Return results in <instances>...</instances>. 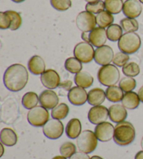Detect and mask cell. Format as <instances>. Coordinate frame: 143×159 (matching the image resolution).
Wrapping results in <instances>:
<instances>
[{"mask_svg": "<svg viewBox=\"0 0 143 159\" xmlns=\"http://www.w3.org/2000/svg\"><path fill=\"white\" fill-rule=\"evenodd\" d=\"M82 125L81 122L77 118L71 119L68 122L66 127V134L71 139L78 138L81 133Z\"/></svg>", "mask_w": 143, "mask_h": 159, "instance_id": "cell-22", "label": "cell"}, {"mask_svg": "<svg viewBox=\"0 0 143 159\" xmlns=\"http://www.w3.org/2000/svg\"><path fill=\"white\" fill-rule=\"evenodd\" d=\"M109 117V110L104 106H93L88 112V119L91 124L98 125L104 123Z\"/></svg>", "mask_w": 143, "mask_h": 159, "instance_id": "cell-11", "label": "cell"}, {"mask_svg": "<svg viewBox=\"0 0 143 159\" xmlns=\"http://www.w3.org/2000/svg\"><path fill=\"white\" fill-rule=\"evenodd\" d=\"M120 25L126 33L136 32L139 29L138 22L134 18H123L120 21Z\"/></svg>", "mask_w": 143, "mask_h": 159, "instance_id": "cell-32", "label": "cell"}, {"mask_svg": "<svg viewBox=\"0 0 143 159\" xmlns=\"http://www.w3.org/2000/svg\"><path fill=\"white\" fill-rule=\"evenodd\" d=\"M53 159H67V158L62 157V156H57V157H54Z\"/></svg>", "mask_w": 143, "mask_h": 159, "instance_id": "cell-47", "label": "cell"}, {"mask_svg": "<svg viewBox=\"0 0 143 159\" xmlns=\"http://www.w3.org/2000/svg\"><path fill=\"white\" fill-rule=\"evenodd\" d=\"M141 147H142V149H143V137H142V140H141Z\"/></svg>", "mask_w": 143, "mask_h": 159, "instance_id": "cell-51", "label": "cell"}, {"mask_svg": "<svg viewBox=\"0 0 143 159\" xmlns=\"http://www.w3.org/2000/svg\"><path fill=\"white\" fill-rule=\"evenodd\" d=\"M106 98L105 92L101 88H94L88 92V103L91 106H100Z\"/></svg>", "mask_w": 143, "mask_h": 159, "instance_id": "cell-20", "label": "cell"}, {"mask_svg": "<svg viewBox=\"0 0 143 159\" xmlns=\"http://www.w3.org/2000/svg\"><path fill=\"white\" fill-rule=\"evenodd\" d=\"M139 96L137 93L134 92H126L124 93V98L122 101L123 106L128 110L136 109L139 106L141 103Z\"/></svg>", "mask_w": 143, "mask_h": 159, "instance_id": "cell-23", "label": "cell"}, {"mask_svg": "<svg viewBox=\"0 0 143 159\" xmlns=\"http://www.w3.org/2000/svg\"><path fill=\"white\" fill-rule=\"evenodd\" d=\"M129 59V55H127V54L119 52L114 55L113 62L114 65H115L116 66L123 67L128 63Z\"/></svg>", "mask_w": 143, "mask_h": 159, "instance_id": "cell-39", "label": "cell"}, {"mask_svg": "<svg viewBox=\"0 0 143 159\" xmlns=\"http://www.w3.org/2000/svg\"><path fill=\"white\" fill-rule=\"evenodd\" d=\"M11 18L6 12H0V28L2 30L10 29Z\"/></svg>", "mask_w": 143, "mask_h": 159, "instance_id": "cell-40", "label": "cell"}, {"mask_svg": "<svg viewBox=\"0 0 143 159\" xmlns=\"http://www.w3.org/2000/svg\"><path fill=\"white\" fill-rule=\"evenodd\" d=\"M8 16L11 17V25L10 27V30L11 31H16L18 30L20 27H21L22 23V19L20 13L16 12L15 11H6Z\"/></svg>", "mask_w": 143, "mask_h": 159, "instance_id": "cell-35", "label": "cell"}, {"mask_svg": "<svg viewBox=\"0 0 143 159\" xmlns=\"http://www.w3.org/2000/svg\"><path fill=\"white\" fill-rule=\"evenodd\" d=\"M114 22V16L113 14L107 11H104L96 16V22L99 27H108L113 25Z\"/></svg>", "mask_w": 143, "mask_h": 159, "instance_id": "cell-27", "label": "cell"}, {"mask_svg": "<svg viewBox=\"0 0 143 159\" xmlns=\"http://www.w3.org/2000/svg\"><path fill=\"white\" fill-rule=\"evenodd\" d=\"M39 102V97L37 93L30 92L25 93L22 98V103L25 108L31 110L37 106Z\"/></svg>", "mask_w": 143, "mask_h": 159, "instance_id": "cell-26", "label": "cell"}, {"mask_svg": "<svg viewBox=\"0 0 143 159\" xmlns=\"http://www.w3.org/2000/svg\"><path fill=\"white\" fill-rule=\"evenodd\" d=\"M138 94L139 96L140 100H141V101L143 103V85L141 88H140Z\"/></svg>", "mask_w": 143, "mask_h": 159, "instance_id": "cell-43", "label": "cell"}, {"mask_svg": "<svg viewBox=\"0 0 143 159\" xmlns=\"http://www.w3.org/2000/svg\"><path fill=\"white\" fill-rule=\"evenodd\" d=\"M142 11V7L139 0H127L124 3L123 13L128 18H138Z\"/></svg>", "mask_w": 143, "mask_h": 159, "instance_id": "cell-16", "label": "cell"}, {"mask_svg": "<svg viewBox=\"0 0 143 159\" xmlns=\"http://www.w3.org/2000/svg\"><path fill=\"white\" fill-rule=\"evenodd\" d=\"M97 78L100 83L104 86H114L119 81L120 72L115 65L108 64L100 68Z\"/></svg>", "mask_w": 143, "mask_h": 159, "instance_id": "cell-4", "label": "cell"}, {"mask_svg": "<svg viewBox=\"0 0 143 159\" xmlns=\"http://www.w3.org/2000/svg\"><path fill=\"white\" fill-rule=\"evenodd\" d=\"M105 94L108 100L113 103H118L122 101L124 96V91L119 86H116V85L108 87L105 91Z\"/></svg>", "mask_w": 143, "mask_h": 159, "instance_id": "cell-25", "label": "cell"}, {"mask_svg": "<svg viewBox=\"0 0 143 159\" xmlns=\"http://www.w3.org/2000/svg\"><path fill=\"white\" fill-rule=\"evenodd\" d=\"M135 159H143V150L137 153L135 157Z\"/></svg>", "mask_w": 143, "mask_h": 159, "instance_id": "cell-44", "label": "cell"}, {"mask_svg": "<svg viewBox=\"0 0 143 159\" xmlns=\"http://www.w3.org/2000/svg\"><path fill=\"white\" fill-rule=\"evenodd\" d=\"M69 113V107L64 103H59L53 108L51 112V116L53 119L62 120L67 117Z\"/></svg>", "mask_w": 143, "mask_h": 159, "instance_id": "cell-28", "label": "cell"}, {"mask_svg": "<svg viewBox=\"0 0 143 159\" xmlns=\"http://www.w3.org/2000/svg\"><path fill=\"white\" fill-rule=\"evenodd\" d=\"M64 130V127L62 122L55 119H50L43 126L44 134L51 140H56L62 137Z\"/></svg>", "mask_w": 143, "mask_h": 159, "instance_id": "cell-9", "label": "cell"}, {"mask_svg": "<svg viewBox=\"0 0 143 159\" xmlns=\"http://www.w3.org/2000/svg\"><path fill=\"white\" fill-rule=\"evenodd\" d=\"M52 7L59 11H65L71 7V0H50Z\"/></svg>", "mask_w": 143, "mask_h": 159, "instance_id": "cell-38", "label": "cell"}, {"mask_svg": "<svg viewBox=\"0 0 143 159\" xmlns=\"http://www.w3.org/2000/svg\"><path fill=\"white\" fill-rule=\"evenodd\" d=\"M82 38L84 40L85 42H89V34H87V32H83L82 34Z\"/></svg>", "mask_w": 143, "mask_h": 159, "instance_id": "cell-45", "label": "cell"}, {"mask_svg": "<svg viewBox=\"0 0 143 159\" xmlns=\"http://www.w3.org/2000/svg\"><path fill=\"white\" fill-rule=\"evenodd\" d=\"M139 1H140V2H141V4H143V0H139Z\"/></svg>", "mask_w": 143, "mask_h": 159, "instance_id": "cell-52", "label": "cell"}, {"mask_svg": "<svg viewBox=\"0 0 143 159\" xmlns=\"http://www.w3.org/2000/svg\"><path fill=\"white\" fill-rule=\"evenodd\" d=\"M45 62L41 56L34 55L28 61L29 70L35 75H42L45 70Z\"/></svg>", "mask_w": 143, "mask_h": 159, "instance_id": "cell-19", "label": "cell"}, {"mask_svg": "<svg viewBox=\"0 0 143 159\" xmlns=\"http://www.w3.org/2000/svg\"><path fill=\"white\" fill-rule=\"evenodd\" d=\"M105 9L111 14H119L123 11V0H105Z\"/></svg>", "mask_w": 143, "mask_h": 159, "instance_id": "cell-30", "label": "cell"}, {"mask_svg": "<svg viewBox=\"0 0 143 159\" xmlns=\"http://www.w3.org/2000/svg\"><path fill=\"white\" fill-rule=\"evenodd\" d=\"M69 159H91L87 154H85L83 152H76L75 154H73Z\"/></svg>", "mask_w": 143, "mask_h": 159, "instance_id": "cell-41", "label": "cell"}, {"mask_svg": "<svg viewBox=\"0 0 143 159\" xmlns=\"http://www.w3.org/2000/svg\"><path fill=\"white\" fill-rule=\"evenodd\" d=\"M59 151L62 157L67 158H70L76 153V147L73 143L66 142L60 147Z\"/></svg>", "mask_w": 143, "mask_h": 159, "instance_id": "cell-36", "label": "cell"}, {"mask_svg": "<svg viewBox=\"0 0 143 159\" xmlns=\"http://www.w3.org/2000/svg\"><path fill=\"white\" fill-rule=\"evenodd\" d=\"M107 40V32L104 28L96 27L89 34V42L96 48L105 45Z\"/></svg>", "mask_w": 143, "mask_h": 159, "instance_id": "cell-17", "label": "cell"}, {"mask_svg": "<svg viewBox=\"0 0 143 159\" xmlns=\"http://www.w3.org/2000/svg\"><path fill=\"white\" fill-rule=\"evenodd\" d=\"M77 27L82 32H90L96 28V16L88 11H82L76 20Z\"/></svg>", "mask_w": 143, "mask_h": 159, "instance_id": "cell-8", "label": "cell"}, {"mask_svg": "<svg viewBox=\"0 0 143 159\" xmlns=\"http://www.w3.org/2000/svg\"><path fill=\"white\" fill-rule=\"evenodd\" d=\"M126 1H127V0H126Z\"/></svg>", "mask_w": 143, "mask_h": 159, "instance_id": "cell-53", "label": "cell"}, {"mask_svg": "<svg viewBox=\"0 0 143 159\" xmlns=\"http://www.w3.org/2000/svg\"><path fill=\"white\" fill-rule=\"evenodd\" d=\"M18 135L13 129L10 128H4L0 133L1 143L7 147H13L18 143Z\"/></svg>", "mask_w": 143, "mask_h": 159, "instance_id": "cell-21", "label": "cell"}, {"mask_svg": "<svg viewBox=\"0 0 143 159\" xmlns=\"http://www.w3.org/2000/svg\"><path fill=\"white\" fill-rule=\"evenodd\" d=\"M98 140L95 133L90 130H85L77 138V146L81 152L91 154L96 149Z\"/></svg>", "mask_w": 143, "mask_h": 159, "instance_id": "cell-5", "label": "cell"}, {"mask_svg": "<svg viewBox=\"0 0 143 159\" xmlns=\"http://www.w3.org/2000/svg\"><path fill=\"white\" fill-rule=\"evenodd\" d=\"M74 81L77 86L87 89L93 84L94 78L87 71H81L76 74Z\"/></svg>", "mask_w": 143, "mask_h": 159, "instance_id": "cell-24", "label": "cell"}, {"mask_svg": "<svg viewBox=\"0 0 143 159\" xmlns=\"http://www.w3.org/2000/svg\"><path fill=\"white\" fill-rule=\"evenodd\" d=\"M94 133L99 141L102 143H106L113 138L114 127L110 122L105 121L97 125L95 127Z\"/></svg>", "mask_w": 143, "mask_h": 159, "instance_id": "cell-12", "label": "cell"}, {"mask_svg": "<svg viewBox=\"0 0 143 159\" xmlns=\"http://www.w3.org/2000/svg\"><path fill=\"white\" fill-rule=\"evenodd\" d=\"M29 80V73L24 65L14 64L6 70L4 83L9 91L18 92L23 89Z\"/></svg>", "mask_w": 143, "mask_h": 159, "instance_id": "cell-1", "label": "cell"}, {"mask_svg": "<svg viewBox=\"0 0 143 159\" xmlns=\"http://www.w3.org/2000/svg\"><path fill=\"white\" fill-rule=\"evenodd\" d=\"M136 80L133 78L131 77H126L123 78L119 81V86L121 89L124 91V92H132L136 87Z\"/></svg>", "mask_w": 143, "mask_h": 159, "instance_id": "cell-34", "label": "cell"}, {"mask_svg": "<svg viewBox=\"0 0 143 159\" xmlns=\"http://www.w3.org/2000/svg\"><path fill=\"white\" fill-rule=\"evenodd\" d=\"M68 98L71 104L76 106L84 105L88 99V93L85 89L81 87H73L68 92Z\"/></svg>", "mask_w": 143, "mask_h": 159, "instance_id": "cell-13", "label": "cell"}, {"mask_svg": "<svg viewBox=\"0 0 143 159\" xmlns=\"http://www.w3.org/2000/svg\"><path fill=\"white\" fill-rule=\"evenodd\" d=\"M1 148H2V153H1V155H0V157H2L3 154H4V144L2 143H1Z\"/></svg>", "mask_w": 143, "mask_h": 159, "instance_id": "cell-46", "label": "cell"}, {"mask_svg": "<svg viewBox=\"0 0 143 159\" xmlns=\"http://www.w3.org/2000/svg\"><path fill=\"white\" fill-rule=\"evenodd\" d=\"M11 1H13V2H16V3H21V2H25V0H11Z\"/></svg>", "mask_w": 143, "mask_h": 159, "instance_id": "cell-49", "label": "cell"}, {"mask_svg": "<svg viewBox=\"0 0 143 159\" xmlns=\"http://www.w3.org/2000/svg\"><path fill=\"white\" fill-rule=\"evenodd\" d=\"M59 87L69 92V91L71 89V88H72V82L71 80H65L60 83Z\"/></svg>", "mask_w": 143, "mask_h": 159, "instance_id": "cell-42", "label": "cell"}, {"mask_svg": "<svg viewBox=\"0 0 143 159\" xmlns=\"http://www.w3.org/2000/svg\"><path fill=\"white\" fill-rule=\"evenodd\" d=\"M91 159H104L103 158H101V157H99V156H94L91 158Z\"/></svg>", "mask_w": 143, "mask_h": 159, "instance_id": "cell-48", "label": "cell"}, {"mask_svg": "<svg viewBox=\"0 0 143 159\" xmlns=\"http://www.w3.org/2000/svg\"><path fill=\"white\" fill-rule=\"evenodd\" d=\"M141 47V39L135 32L125 33L118 41V48L120 51L127 55L136 52Z\"/></svg>", "mask_w": 143, "mask_h": 159, "instance_id": "cell-3", "label": "cell"}, {"mask_svg": "<svg viewBox=\"0 0 143 159\" xmlns=\"http://www.w3.org/2000/svg\"><path fill=\"white\" fill-rule=\"evenodd\" d=\"M50 114L48 109L43 106H36L30 110L27 114V121L31 126H44L50 120Z\"/></svg>", "mask_w": 143, "mask_h": 159, "instance_id": "cell-6", "label": "cell"}, {"mask_svg": "<svg viewBox=\"0 0 143 159\" xmlns=\"http://www.w3.org/2000/svg\"><path fill=\"white\" fill-rule=\"evenodd\" d=\"M136 138V129L133 124L124 121L117 124L114 127L113 140L119 146H127L133 143Z\"/></svg>", "mask_w": 143, "mask_h": 159, "instance_id": "cell-2", "label": "cell"}, {"mask_svg": "<svg viewBox=\"0 0 143 159\" xmlns=\"http://www.w3.org/2000/svg\"><path fill=\"white\" fill-rule=\"evenodd\" d=\"M59 101L58 95L52 89L44 90L39 96L40 104L48 110L55 108L57 105H59Z\"/></svg>", "mask_w": 143, "mask_h": 159, "instance_id": "cell-15", "label": "cell"}, {"mask_svg": "<svg viewBox=\"0 0 143 159\" xmlns=\"http://www.w3.org/2000/svg\"><path fill=\"white\" fill-rule=\"evenodd\" d=\"M73 54L75 57L82 63L88 64L94 59V50L93 45L90 43L81 42L74 48Z\"/></svg>", "mask_w": 143, "mask_h": 159, "instance_id": "cell-7", "label": "cell"}, {"mask_svg": "<svg viewBox=\"0 0 143 159\" xmlns=\"http://www.w3.org/2000/svg\"><path fill=\"white\" fill-rule=\"evenodd\" d=\"M114 51L109 45H105L97 48L94 54V61L100 66L110 64L114 58Z\"/></svg>", "mask_w": 143, "mask_h": 159, "instance_id": "cell-10", "label": "cell"}, {"mask_svg": "<svg viewBox=\"0 0 143 159\" xmlns=\"http://www.w3.org/2000/svg\"><path fill=\"white\" fill-rule=\"evenodd\" d=\"M105 2L102 0L92 3H87L85 6V10L93 14H99L101 13L105 10Z\"/></svg>", "mask_w": 143, "mask_h": 159, "instance_id": "cell-37", "label": "cell"}, {"mask_svg": "<svg viewBox=\"0 0 143 159\" xmlns=\"http://www.w3.org/2000/svg\"><path fill=\"white\" fill-rule=\"evenodd\" d=\"M108 39L113 42L119 41L123 35V30L121 26L117 24H113L107 28Z\"/></svg>", "mask_w": 143, "mask_h": 159, "instance_id": "cell-31", "label": "cell"}, {"mask_svg": "<svg viewBox=\"0 0 143 159\" xmlns=\"http://www.w3.org/2000/svg\"><path fill=\"white\" fill-rule=\"evenodd\" d=\"M41 81L45 87L52 90L59 87L61 83L59 75L53 69H48L41 75Z\"/></svg>", "mask_w": 143, "mask_h": 159, "instance_id": "cell-14", "label": "cell"}, {"mask_svg": "<svg viewBox=\"0 0 143 159\" xmlns=\"http://www.w3.org/2000/svg\"><path fill=\"white\" fill-rule=\"evenodd\" d=\"M87 3H92V2H95L97 1H99V0H85Z\"/></svg>", "mask_w": 143, "mask_h": 159, "instance_id": "cell-50", "label": "cell"}, {"mask_svg": "<svg viewBox=\"0 0 143 159\" xmlns=\"http://www.w3.org/2000/svg\"><path fill=\"white\" fill-rule=\"evenodd\" d=\"M122 72L127 77L134 78L141 73V68L136 62H128L122 67Z\"/></svg>", "mask_w": 143, "mask_h": 159, "instance_id": "cell-33", "label": "cell"}, {"mask_svg": "<svg viewBox=\"0 0 143 159\" xmlns=\"http://www.w3.org/2000/svg\"><path fill=\"white\" fill-rule=\"evenodd\" d=\"M109 117L110 120L114 123H120L125 121L127 117V110L123 105L114 104L111 106L109 108Z\"/></svg>", "mask_w": 143, "mask_h": 159, "instance_id": "cell-18", "label": "cell"}, {"mask_svg": "<svg viewBox=\"0 0 143 159\" xmlns=\"http://www.w3.org/2000/svg\"><path fill=\"white\" fill-rule=\"evenodd\" d=\"M65 69L71 73L77 74L79 72L82 71V64L76 57H69L65 61L64 64Z\"/></svg>", "mask_w": 143, "mask_h": 159, "instance_id": "cell-29", "label": "cell"}]
</instances>
